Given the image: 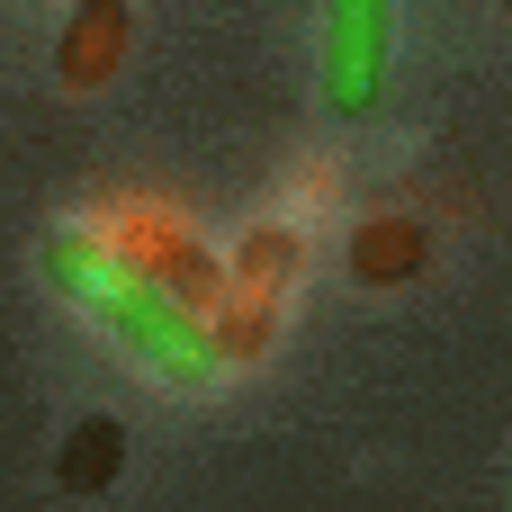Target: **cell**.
<instances>
[{"label": "cell", "mask_w": 512, "mask_h": 512, "mask_svg": "<svg viewBox=\"0 0 512 512\" xmlns=\"http://www.w3.org/2000/svg\"><path fill=\"white\" fill-rule=\"evenodd\" d=\"M36 270L108 333V342H126L162 387H207L216 378V342H207V324L180 306V288H162L153 270H135V261H117L108 243H90V234H54L45 252H36Z\"/></svg>", "instance_id": "1"}, {"label": "cell", "mask_w": 512, "mask_h": 512, "mask_svg": "<svg viewBox=\"0 0 512 512\" xmlns=\"http://www.w3.org/2000/svg\"><path fill=\"white\" fill-rule=\"evenodd\" d=\"M387 45H396V0H324V108L333 117H378Z\"/></svg>", "instance_id": "2"}, {"label": "cell", "mask_w": 512, "mask_h": 512, "mask_svg": "<svg viewBox=\"0 0 512 512\" xmlns=\"http://www.w3.org/2000/svg\"><path fill=\"white\" fill-rule=\"evenodd\" d=\"M117 459H126V432H117L108 414H90V423H72V432H63V459H54V477H63L72 495H99V486L117 477Z\"/></svg>", "instance_id": "3"}, {"label": "cell", "mask_w": 512, "mask_h": 512, "mask_svg": "<svg viewBox=\"0 0 512 512\" xmlns=\"http://www.w3.org/2000/svg\"><path fill=\"white\" fill-rule=\"evenodd\" d=\"M414 261H423V234H414V225H378V234H369V252H360V270H369V279H396V270H414Z\"/></svg>", "instance_id": "4"}]
</instances>
